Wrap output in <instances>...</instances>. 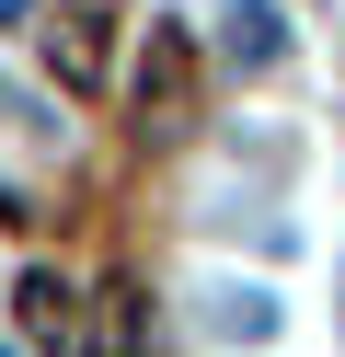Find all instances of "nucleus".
Masks as SVG:
<instances>
[{"label":"nucleus","instance_id":"1","mask_svg":"<svg viewBox=\"0 0 345 357\" xmlns=\"http://www.w3.org/2000/svg\"><path fill=\"white\" fill-rule=\"evenodd\" d=\"M276 323H288V311H276L253 277H219V288H207V334H230V346H265Z\"/></svg>","mask_w":345,"mask_h":357},{"label":"nucleus","instance_id":"6","mask_svg":"<svg viewBox=\"0 0 345 357\" xmlns=\"http://www.w3.org/2000/svg\"><path fill=\"white\" fill-rule=\"evenodd\" d=\"M23 12H35V0H0V24H23Z\"/></svg>","mask_w":345,"mask_h":357},{"label":"nucleus","instance_id":"2","mask_svg":"<svg viewBox=\"0 0 345 357\" xmlns=\"http://www.w3.org/2000/svg\"><path fill=\"white\" fill-rule=\"evenodd\" d=\"M81 357H150V311H138V288H104V300H92Z\"/></svg>","mask_w":345,"mask_h":357},{"label":"nucleus","instance_id":"5","mask_svg":"<svg viewBox=\"0 0 345 357\" xmlns=\"http://www.w3.org/2000/svg\"><path fill=\"white\" fill-rule=\"evenodd\" d=\"M12 300H23V334H46V346L69 334V277H23Z\"/></svg>","mask_w":345,"mask_h":357},{"label":"nucleus","instance_id":"3","mask_svg":"<svg viewBox=\"0 0 345 357\" xmlns=\"http://www.w3.org/2000/svg\"><path fill=\"white\" fill-rule=\"evenodd\" d=\"M288 12H276V0H230V35H219V47L230 58H242V70H276V58H288Z\"/></svg>","mask_w":345,"mask_h":357},{"label":"nucleus","instance_id":"4","mask_svg":"<svg viewBox=\"0 0 345 357\" xmlns=\"http://www.w3.org/2000/svg\"><path fill=\"white\" fill-rule=\"evenodd\" d=\"M46 58H58V81H81V93H92V81H104V35H92V12H69V24L46 35Z\"/></svg>","mask_w":345,"mask_h":357},{"label":"nucleus","instance_id":"7","mask_svg":"<svg viewBox=\"0 0 345 357\" xmlns=\"http://www.w3.org/2000/svg\"><path fill=\"white\" fill-rule=\"evenodd\" d=\"M0 104H12V81H0ZM12 116H23V104H12Z\"/></svg>","mask_w":345,"mask_h":357}]
</instances>
